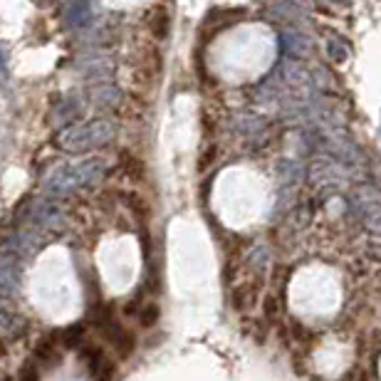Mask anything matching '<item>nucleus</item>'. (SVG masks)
I'll return each mask as SVG.
<instances>
[{"label": "nucleus", "instance_id": "nucleus-6", "mask_svg": "<svg viewBox=\"0 0 381 381\" xmlns=\"http://www.w3.org/2000/svg\"><path fill=\"white\" fill-rule=\"evenodd\" d=\"M25 329V322L20 314L12 312L8 305L0 302V334H8V337H18Z\"/></svg>", "mask_w": 381, "mask_h": 381}, {"label": "nucleus", "instance_id": "nucleus-7", "mask_svg": "<svg viewBox=\"0 0 381 381\" xmlns=\"http://www.w3.org/2000/svg\"><path fill=\"white\" fill-rule=\"evenodd\" d=\"M82 114V105L77 97H67L62 99L60 105L52 109V122L55 124H65V122H72Z\"/></svg>", "mask_w": 381, "mask_h": 381}, {"label": "nucleus", "instance_id": "nucleus-5", "mask_svg": "<svg viewBox=\"0 0 381 381\" xmlns=\"http://www.w3.org/2000/svg\"><path fill=\"white\" fill-rule=\"evenodd\" d=\"M92 23V6L89 3H72L65 8V25L72 30H82Z\"/></svg>", "mask_w": 381, "mask_h": 381}, {"label": "nucleus", "instance_id": "nucleus-8", "mask_svg": "<svg viewBox=\"0 0 381 381\" xmlns=\"http://www.w3.org/2000/svg\"><path fill=\"white\" fill-rule=\"evenodd\" d=\"M8 77V55H6V50L0 47V85L6 82Z\"/></svg>", "mask_w": 381, "mask_h": 381}, {"label": "nucleus", "instance_id": "nucleus-4", "mask_svg": "<svg viewBox=\"0 0 381 381\" xmlns=\"http://www.w3.org/2000/svg\"><path fill=\"white\" fill-rule=\"evenodd\" d=\"M23 265L20 258L10 250H0V292H15L20 287Z\"/></svg>", "mask_w": 381, "mask_h": 381}, {"label": "nucleus", "instance_id": "nucleus-3", "mask_svg": "<svg viewBox=\"0 0 381 381\" xmlns=\"http://www.w3.org/2000/svg\"><path fill=\"white\" fill-rule=\"evenodd\" d=\"M65 223H67V213L52 198L30 203V210H28V226L30 228H35L40 233H55Z\"/></svg>", "mask_w": 381, "mask_h": 381}, {"label": "nucleus", "instance_id": "nucleus-1", "mask_svg": "<svg viewBox=\"0 0 381 381\" xmlns=\"http://www.w3.org/2000/svg\"><path fill=\"white\" fill-rule=\"evenodd\" d=\"M105 161L102 159H82L69 161L52 168L43 181V190L47 198H65L80 190H89L105 179Z\"/></svg>", "mask_w": 381, "mask_h": 381}, {"label": "nucleus", "instance_id": "nucleus-2", "mask_svg": "<svg viewBox=\"0 0 381 381\" xmlns=\"http://www.w3.org/2000/svg\"><path fill=\"white\" fill-rule=\"evenodd\" d=\"M117 136V127L111 119H85L67 124L55 136V146L65 154H89L94 149L107 146Z\"/></svg>", "mask_w": 381, "mask_h": 381}]
</instances>
